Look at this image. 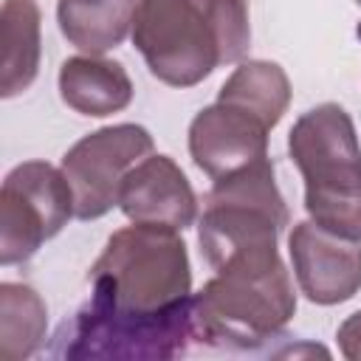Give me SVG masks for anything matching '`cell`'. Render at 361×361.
I'll list each match as a JSON object with an SVG mask.
<instances>
[{"instance_id": "cell-1", "label": "cell", "mask_w": 361, "mask_h": 361, "mask_svg": "<svg viewBox=\"0 0 361 361\" xmlns=\"http://www.w3.org/2000/svg\"><path fill=\"white\" fill-rule=\"evenodd\" d=\"M133 45L169 87H195L251 45L245 0H138Z\"/></svg>"}, {"instance_id": "cell-2", "label": "cell", "mask_w": 361, "mask_h": 361, "mask_svg": "<svg viewBox=\"0 0 361 361\" xmlns=\"http://www.w3.org/2000/svg\"><path fill=\"white\" fill-rule=\"evenodd\" d=\"M197 341L257 350L285 333L296 313V293L279 248L226 259L192 293Z\"/></svg>"}, {"instance_id": "cell-3", "label": "cell", "mask_w": 361, "mask_h": 361, "mask_svg": "<svg viewBox=\"0 0 361 361\" xmlns=\"http://www.w3.org/2000/svg\"><path fill=\"white\" fill-rule=\"evenodd\" d=\"M87 282L96 305L130 313L172 310L192 296L186 243L166 226H124L104 243Z\"/></svg>"}, {"instance_id": "cell-4", "label": "cell", "mask_w": 361, "mask_h": 361, "mask_svg": "<svg viewBox=\"0 0 361 361\" xmlns=\"http://www.w3.org/2000/svg\"><path fill=\"white\" fill-rule=\"evenodd\" d=\"M288 155L305 180L307 217L361 243V147L350 113L336 102L302 113L288 133Z\"/></svg>"}, {"instance_id": "cell-5", "label": "cell", "mask_w": 361, "mask_h": 361, "mask_svg": "<svg viewBox=\"0 0 361 361\" xmlns=\"http://www.w3.org/2000/svg\"><path fill=\"white\" fill-rule=\"evenodd\" d=\"M288 223L290 214L276 186L274 164L271 158H259L217 178L206 192L203 214L197 220L200 254L214 271L231 257L271 251Z\"/></svg>"}, {"instance_id": "cell-6", "label": "cell", "mask_w": 361, "mask_h": 361, "mask_svg": "<svg viewBox=\"0 0 361 361\" xmlns=\"http://www.w3.org/2000/svg\"><path fill=\"white\" fill-rule=\"evenodd\" d=\"M197 338L192 296L164 313L113 310L85 302L56 333L59 358H110V361H161L175 358Z\"/></svg>"}, {"instance_id": "cell-7", "label": "cell", "mask_w": 361, "mask_h": 361, "mask_svg": "<svg viewBox=\"0 0 361 361\" xmlns=\"http://www.w3.org/2000/svg\"><path fill=\"white\" fill-rule=\"evenodd\" d=\"M71 217H76L73 192L62 169L48 161L17 164L0 189V265L31 259Z\"/></svg>"}, {"instance_id": "cell-8", "label": "cell", "mask_w": 361, "mask_h": 361, "mask_svg": "<svg viewBox=\"0 0 361 361\" xmlns=\"http://www.w3.org/2000/svg\"><path fill=\"white\" fill-rule=\"evenodd\" d=\"M152 152L147 127L124 121L82 135L62 155V175L73 192L76 220H99L118 206V192L127 172Z\"/></svg>"}, {"instance_id": "cell-9", "label": "cell", "mask_w": 361, "mask_h": 361, "mask_svg": "<svg viewBox=\"0 0 361 361\" xmlns=\"http://www.w3.org/2000/svg\"><path fill=\"white\" fill-rule=\"evenodd\" d=\"M293 276L313 305H341L361 290V243L316 226L296 223L288 237Z\"/></svg>"}, {"instance_id": "cell-10", "label": "cell", "mask_w": 361, "mask_h": 361, "mask_svg": "<svg viewBox=\"0 0 361 361\" xmlns=\"http://www.w3.org/2000/svg\"><path fill=\"white\" fill-rule=\"evenodd\" d=\"M271 127L228 102L206 104L189 124V155L212 180L268 158Z\"/></svg>"}, {"instance_id": "cell-11", "label": "cell", "mask_w": 361, "mask_h": 361, "mask_svg": "<svg viewBox=\"0 0 361 361\" xmlns=\"http://www.w3.org/2000/svg\"><path fill=\"white\" fill-rule=\"evenodd\" d=\"M118 209L133 223L183 231L197 220V195L169 155L149 152L127 172L118 192Z\"/></svg>"}, {"instance_id": "cell-12", "label": "cell", "mask_w": 361, "mask_h": 361, "mask_svg": "<svg viewBox=\"0 0 361 361\" xmlns=\"http://www.w3.org/2000/svg\"><path fill=\"white\" fill-rule=\"evenodd\" d=\"M56 85L62 102L79 116H90V118L121 113L133 102V79L127 68L104 56L82 54L65 59Z\"/></svg>"}, {"instance_id": "cell-13", "label": "cell", "mask_w": 361, "mask_h": 361, "mask_svg": "<svg viewBox=\"0 0 361 361\" xmlns=\"http://www.w3.org/2000/svg\"><path fill=\"white\" fill-rule=\"evenodd\" d=\"M135 8L138 0H59L56 23L73 48L102 56L133 34Z\"/></svg>"}, {"instance_id": "cell-14", "label": "cell", "mask_w": 361, "mask_h": 361, "mask_svg": "<svg viewBox=\"0 0 361 361\" xmlns=\"http://www.w3.org/2000/svg\"><path fill=\"white\" fill-rule=\"evenodd\" d=\"M39 6L37 0H6L0 14L3 31V62H0V96L14 99L28 90L39 73L42 37H39Z\"/></svg>"}, {"instance_id": "cell-15", "label": "cell", "mask_w": 361, "mask_h": 361, "mask_svg": "<svg viewBox=\"0 0 361 361\" xmlns=\"http://www.w3.org/2000/svg\"><path fill=\"white\" fill-rule=\"evenodd\" d=\"M217 102L237 104L259 116L274 130L290 104V79L276 62L248 59V62H240L231 71V76L220 85Z\"/></svg>"}, {"instance_id": "cell-16", "label": "cell", "mask_w": 361, "mask_h": 361, "mask_svg": "<svg viewBox=\"0 0 361 361\" xmlns=\"http://www.w3.org/2000/svg\"><path fill=\"white\" fill-rule=\"evenodd\" d=\"M48 327L45 299L25 282H3L0 285V358L23 361L31 358L42 341Z\"/></svg>"}, {"instance_id": "cell-17", "label": "cell", "mask_w": 361, "mask_h": 361, "mask_svg": "<svg viewBox=\"0 0 361 361\" xmlns=\"http://www.w3.org/2000/svg\"><path fill=\"white\" fill-rule=\"evenodd\" d=\"M336 338H338V350H341L344 358L361 361V310L350 313V316L338 324Z\"/></svg>"}, {"instance_id": "cell-18", "label": "cell", "mask_w": 361, "mask_h": 361, "mask_svg": "<svg viewBox=\"0 0 361 361\" xmlns=\"http://www.w3.org/2000/svg\"><path fill=\"white\" fill-rule=\"evenodd\" d=\"M355 3H358V6H361V0H355Z\"/></svg>"}]
</instances>
